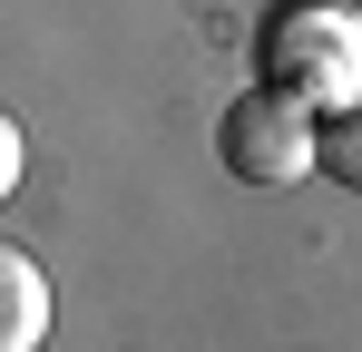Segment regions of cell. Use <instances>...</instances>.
Returning a JSON list of instances; mask_svg holds the SVG:
<instances>
[{
    "label": "cell",
    "mask_w": 362,
    "mask_h": 352,
    "mask_svg": "<svg viewBox=\"0 0 362 352\" xmlns=\"http://www.w3.org/2000/svg\"><path fill=\"white\" fill-rule=\"evenodd\" d=\"M216 157H226L235 186H303L323 167V108L303 88H284V78H255L216 127Z\"/></svg>",
    "instance_id": "obj_1"
},
{
    "label": "cell",
    "mask_w": 362,
    "mask_h": 352,
    "mask_svg": "<svg viewBox=\"0 0 362 352\" xmlns=\"http://www.w3.org/2000/svg\"><path fill=\"white\" fill-rule=\"evenodd\" d=\"M284 49V88H303L313 108H353L362 98V20L353 10H294L274 30Z\"/></svg>",
    "instance_id": "obj_2"
},
{
    "label": "cell",
    "mask_w": 362,
    "mask_h": 352,
    "mask_svg": "<svg viewBox=\"0 0 362 352\" xmlns=\"http://www.w3.org/2000/svg\"><path fill=\"white\" fill-rule=\"evenodd\" d=\"M40 343H49V274L20 245H0V352H40Z\"/></svg>",
    "instance_id": "obj_3"
},
{
    "label": "cell",
    "mask_w": 362,
    "mask_h": 352,
    "mask_svg": "<svg viewBox=\"0 0 362 352\" xmlns=\"http://www.w3.org/2000/svg\"><path fill=\"white\" fill-rule=\"evenodd\" d=\"M323 176L362 196V98H353L343 117H323Z\"/></svg>",
    "instance_id": "obj_4"
},
{
    "label": "cell",
    "mask_w": 362,
    "mask_h": 352,
    "mask_svg": "<svg viewBox=\"0 0 362 352\" xmlns=\"http://www.w3.org/2000/svg\"><path fill=\"white\" fill-rule=\"evenodd\" d=\"M20 176H30V137H20V117L0 108V206L20 196Z\"/></svg>",
    "instance_id": "obj_5"
}]
</instances>
